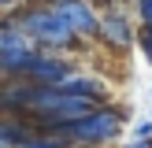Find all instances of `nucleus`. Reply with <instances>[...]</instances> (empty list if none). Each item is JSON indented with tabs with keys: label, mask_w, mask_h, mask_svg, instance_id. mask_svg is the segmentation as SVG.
Here are the masks:
<instances>
[{
	"label": "nucleus",
	"mask_w": 152,
	"mask_h": 148,
	"mask_svg": "<svg viewBox=\"0 0 152 148\" xmlns=\"http://www.w3.org/2000/svg\"><path fill=\"white\" fill-rule=\"evenodd\" d=\"M63 89H67V93H82V96H93V100H104V96H108V81L93 78V74H78V70H74L71 78L63 81Z\"/></svg>",
	"instance_id": "423d86ee"
},
{
	"label": "nucleus",
	"mask_w": 152,
	"mask_h": 148,
	"mask_svg": "<svg viewBox=\"0 0 152 148\" xmlns=\"http://www.w3.org/2000/svg\"><path fill=\"white\" fill-rule=\"evenodd\" d=\"M48 4L63 11V19L74 26V33H78L82 41H93V37H100V19H104V15L96 11L93 0H48Z\"/></svg>",
	"instance_id": "20e7f679"
},
{
	"label": "nucleus",
	"mask_w": 152,
	"mask_h": 148,
	"mask_svg": "<svg viewBox=\"0 0 152 148\" xmlns=\"http://www.w3.org/2000/svg\"><path fill=\"white\" fill-rule=\"evenodd\" d=\"M48 133L67 137L71 144H86V148H100L108 141H115L123 133V111L119 107H93L89 115L74 118V122H59L48 126Z\"/></svg>",
	"instance_id": "f03ea898"
},
{
	"label": "nucleus",
	"mask_w": 152,
	"mask_h": 148,
	"mask_svg": "<svg viewBox=\"0 0 152 148\" xmlns=\"http://www.w3.org/2000/svg\"><path fill=\"white\" fill-rule=\"evenodd\" d=\"M11 22L34 37L37 48L67 52V48H74V44L82 41V37L74 33V26L63 19V11H59V7H52L48 0H26L19 11H11Z\"/></svg>",
	"instance_id": "f257e3e1"
},
{
	"label": "nucleus",
	"mask_w": 152,
	"mask_h": 148,
	"mask_svg": "<svg viewBox=\"0 0 152 148\" xmlns=\"http://www.w3.org/2000/svg\"><path fill=\"white\" fill-rule=\"evenodd\" d=\"M0 148H15V144H11V141H7V137H4V133H0Z\"/></svg>",
	"instance_id": "f8f14e48"
},
{
	"label": "nucleus",
	"mask_w": 152,
	"mask_h": 148,
	"mask_svg": "<svg viewBox=\"0 0 152 148\" xmlns=\"http://www.w3.org/2000/svg\"><path fill=\"white\" fill-rule=\"evenodd\" d=\"M19 148H71V141H67V137H56V133H48V130H41V133H34L30 141H22Z\"/></svg>",
	"instance_id": "0eeeda50"
},
{
	"label": "nucleus",
	"mask_w": 152,
	"mask_h": 148,
	"mask_svg": "<svg viewBox=\"0 0 152 148\" xmlns=\"http://www.w3.org/2000/svg\"><path fill=\"white\" fill-rule=\"evenodd\" d=\"M22 4H26V0H0V15H7V11H19Z\"/></svg>",
	"instance_id": "9b49d317"
},
{
	"label": "nucleus",
	"mask_w": 152,
	"mask_h": 148,
	"mask_svg": "<svg viewBox=\"0 0 152 148\" xmlns=\"http://www.w3.org/2000/svg\"><path fill=\"white\" fill-rule=\"evenodd\" d=\"M134 7H137L141 26H152V0H134Z\"/></svg>",
	"instance_id": "6e6552de"
},
{
	"label": "nucleus",
	"mask_w": 152,
	"mask_h": 148,
	"mask_svg": "<svg viewBox=\"0 0 152 148\" xmlns=\"http://www.w3.org/2000/svg\"><path fill=\"white\" fill-rule=\"evenodd\" d=\"M96 41H104L111 52H126L134 44V26H130V15L126 11H104L100 19V37Z\"/></svg>",
	"instance_id": "39448f33"
},
{
	"label": "nucleus",
	"mask_w": 152,
	"mask_h": 148,
	"mask_svg": "<svg viewBox=\"0 0 152 148\" xmlns=\"http://www.w3.org/2000/svg\"><path fill=\"white\" fill-rule=\"evenodd\" d=\"M93 4H115V0H93Z\"/></svg>",
	"instance_id": "ddd939ff"
},
{
	"label": "nucleus",
	"mask_w": 152,
	"mask_h": 148,
	"mask_svg": "<svg viewBox=\"0 0 152 148\" xmlns=\"http://www.w3.org/2000/svg\"><path fill=\"white\" fill-rule=\"evenodd\" d=\"M71 148H86V144H71Z\"/></svg>",
	"instance_id": "4468645a"
},
{
	"label": "nucleus",
	"mask_w": 152,
	"mask_h": 148,
	"mask_svg": "<svg viewBox=\"0 0 152 148\" xmlns=\"http://www.w3.org/2000/svg\"><path fill=\"white\" fill-rule=\"evenodd\" d=\"M137 44H141V52H145V59L152 63V26H141V37H137Z\"/></svg>",
	"instance_id": "1a4fd4ad"
},
{
	"label": "nucleus",
	"mask_w": 152,
	"mask_h": 148,
	"mask_svg": "<svg viewBox=\"0 0 152 148\" xmlns=\"http://www.w3.org/2000/svg\"><path fill=\"white\" fill-rule=\"evenodd\" d=\"M71 74H74V67L52 48H34L26 67H22V78L34 81V85H63Z\"/></svg>",
	"instance_id": "7ed1b4c3"
},
{
	"label": "nucleus",
	"mask_w": 152,
	"mask_h": 148,
	"mask_svg": "<svg viewBox=\"0 0 152 148\" xmlns=\"http://www.w3.org/2000/svg\"><path fill=\"white\" fill-rule=\"evenodd\" d=\"M134 137H141V141H148V137H152V118H141V122L134 126Z\"/></svg>",
	"instance_id": "9d476101"
}]
</instances>
